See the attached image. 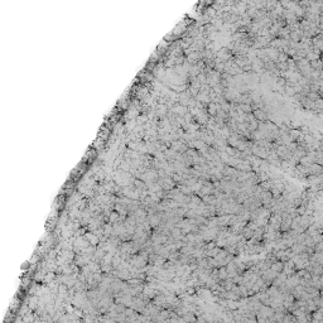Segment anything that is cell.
<instances>
[{
  "instance_id": "cell-1",
  "label": "cell",
  "mask_w": 323,
  "mask_h": 323,
  "mask_svg": "<svg viewBox=\"0 0 323 323\" xmlns=\"http://www.w3.org/2000/svg\"><path fill=\"white\" fill-rule=\"evenodd\" d=\"M288 135L290 137V139H292L293 141H297V140H298V138H300L303 134H302V131H300V130L290 129V130H288Z\"/></svg>"
},
{
  "instance_id": "cell-2",
  "label": "cell",
  "mask_w": 323,
  "mask_h": 323,
  "mask_svg": "<svg viewBox=\"0 0 323 323\" xmlns=\"http://www.w3.org/2000/svg\"><path fill=\"white\" fill-rule=\"evenodd\" d=\"M311 67H312V70H314V71L322 72V71H323V61H321V58L317 60V61H313V62H311Z\"/></svg>"
},
{
  "instance_id": "cell-3",
  "label": "cell",
  "mask_w": 323,
  "mask_h": 323,
  "mask_svg": "<svg viewBox=\"0 0 323 323\" xmlns=\"http://www.w3.org/2000/svg\"><path fill=\"white\" fill-rule=\"evenodd\" d=\"M217 111H218V109H217V104H215V102L208 104V114H210V115L216 116V115H217Z\"/></svg>"
},
{
  "instance_id": "cell-4",
  "label": "cell",
  "mask_w": 323,
  "mask_h": 323,
  "mask_svg": "<svg viewBox=\"0 0 323 323\" xmlns=\"http://www.w3.org/2000/svg\"><path fill=\"white\" fill-rule=\"evenodd\" d=\"M284 90H285V95H287V96L294 97L295 95H297V92H295L294 87H292V86H285V87H284Z\"/></svg>"
},
{
  "instance_id": "cell-5",
  "label": "cell",
  "mask_w": 323,
  "mask_h": 323,
  "mask_svg": "<svg viewBox=\"0 0 323 323\" xmlns=\"http://www.w3.org/2000/svg\"><path fill=\"white\" fill-rule=\"evenodd\" d=\"M306 58H307L309 62H313V61H317V60H319V58H321V56L316 54L314 52H309V53H307V57H306Z\"/></svg>"
},
{
  "instance_id": "cell-6",
  "label": "cell",
  "mask_w": 323,
  "mask_h": 323,
  "mask_svg": "<svg viewBox=\"0 0 323 323\" xmlns=\"http://www.w3.org/2000/svg\"><path fill=\"white\" fill-rule=\"evenodd\" d=\"M271 269H273L274 273H279L280 270H283V262H275V264H273Z\"/></svg>"
},
{
  "instance_id": "cell-7",
  "label": "cell",
  "mask_w": 323,
  "mask_h": 323,
  "mask_svg": "<svg viewBox=\"0 0 323 323\" xmlns=\"http://www.w3.org/2000/svg\"><path fill=\"white\" fill-rule=\"evenodd\" d=\"M215 14H216V10H215L213 8H212V9H208V10H207V13H206V15H207V16H213Z\"/></svg>"
}]
</instances>
